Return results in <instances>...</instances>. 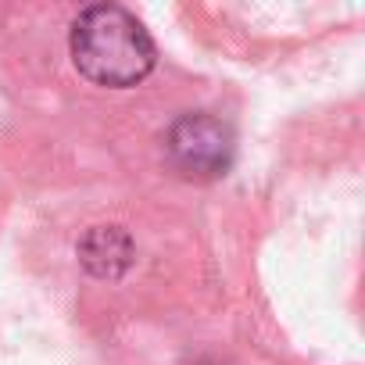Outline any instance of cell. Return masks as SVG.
<instances>
[{
    "label": "cell",
    "instance_id": "obj_3",
    "mask_svg": "<svg viewBox=\"0 0 365 365\" xmlns=\"http://www.w3.org/2000/svg\"><path fill=\"white\" fill-rule=\"evenodd\" d=\"M136 258V244L122 226H93L79 240V265L93 279H122Z\"/></svg>",
    "mask_w": 365,
    "mask_h": 365
},
{
    "label": "cell",
    "instance_id": "obj_2",
    "mask_svg": "<svg viewBox=\"0 0 365 365\" xmlns=\"http://www.w3.org/2000/svg\"><path fill=\"white\" fill-rule=\"evenodd\" d=\"M165 154L179 175L219 179L230 172V165L237 158V136L222 118H215L208 111H187L168 125Z\"/></svg>",
    "mask_w": 365,
    "mask_h": 365
},
{
    "label": "cell",
    "instance_id": "obj_1",
    "mask_svg": "<svg viewBox=\"0 0 365 365\" xmlns=\"http://www.w3.org/2000/svg\"><path fill=\"white\" fill-rule=\"evenodd\" d=\"M68 54L97 86L129 90L143 83L158 65V47L143 22L122 4H93L86 8L68 33Z\"/></svg>",
    "mask_w": 365,
    "mask_h": 365
}]
</instances>
